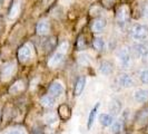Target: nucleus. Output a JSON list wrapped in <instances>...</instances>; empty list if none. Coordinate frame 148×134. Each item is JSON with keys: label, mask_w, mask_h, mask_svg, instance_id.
<instances>
[{"label": "nucleus", "mask_w": 148, "mask_h": 134, "mask_svg": "<svg viewBox=\"0 0 148 134\" xmlns=\"http://www.w3.org/2000/svg\"><path fill=\"white\" fill-rule=\"evenodd\" d=\"M132 36L137 41H144L148 37V26L144 23H137L132 30Z\"/></svg>", "instance_id": "f257e3e1"}, {"label": "nucleus", "mask_w": 148, "mask_h": 134, "mask_svg": "<svg viewBox=\"0 0 148 134\" xmlns=\"http://www.w3.org/2000/svg\"><path fill=\"white\" fill-rule=\"evenodd\" d=\"M117 25H118L120 28H124L127 25V22L129 21V10L126 6H123L118 9V12H117Z\"/></svg>", "instance_id": "f03ea898"}, {"label": "nucleus", "mask_w": 148, "mask_h": 134, "mask_svg": "<svg viewBox=\"0 0 148 134\" xmlns=\"http://www.w3.org/2000/svg\"><path fill=\"white\" fill-rule=\"evenodd\" d=\"M16 72V64L15 63H6L2 68H1V81L3 82H7L9 81L12 75L15 74Z\"/></svg>", "instance_id": "7ed1b4c3"}, {"label": "nucleus", "mask_w": 148, "mask_h": 134, "mask_svg": "<svg viewBox=\"0 0 148 134\" xmlns=\"http://www.w3.org/2000/svg\"><path fill=\"white\" fill-rule=\"evenodd\" d=\"M117 58H118L119 64L124 67H128L130 65V61H132V56L129 52L127 50L126 48H123L117 52Z\"/></svg>", "instance_id": "20e7f679"}, {"label": "nucleus", "mask_w": 148, "mask_h": 134, "mask_svg": "<svg viewBox=\"0 0 148 134\" xmlns=\"http://www.w3.org/2000/svg\"><path fill=\"white\" fill-rule=\"evenodd\" d=\"M18 58L21 63H27L31 58V49L28 45H23L18 50Z\"/></svg>", "instance_id": "39448f33"}, {"label": "nucleus", "mask_w": 148, "mask_h": 134, "mask_svg": "<svg viewBox=\"0 0 148 134\" xmlns=\"http://www.w3.org/2000/svg\"><path fill=\"white\" fill-rule=\"evenodd\" d=\"M134 52L136 54L137 57H141V58H148V45L147 44H139L134 45Z\"/></svg>", "instance_id": "423d86ee"}, {"label": "nucleus", "mask_w": 148, "mask_h": 134, "mask_svg": "<svg viewBox=\"0 0 148 134\" xmlns=\"http://www.w3.org/2000/svg\"><path fill=\"white\" fill-rule=\"evenodd\" d=\"M62 93H64V85L60 82L56 81V82H53L50 85V87H49V95H51L53 97H59Z\"/></svg>", "instance_id": "0eeeda50"}, {"label": "nucleus", "mask_w": 148, "mask_h": 134, "mask_svg": "<svg viewBox=\"0 0 148 134\" xmlns=\"http://www.w3.org/2000/svg\"><path fill=\"white\" fill-rule=\"evenodd\" d=\"M49 31H50V25H49L48 20L41 19L37 23V34L40 36H45V35H48Z\"/></svg>", "instance_id": "6e6552de"}, {"label": "nucleus", "mask_w": 148, "mask_h": 134, "mask_svg": "<svg viewBox=\"0 0 148 134\" xmlns=\"http://www.w3.org/2000/svg\"><path fill=\"white\" fill-rule=\"evenodd\" d=\"M64 58H65V54H64V52H57L53 56H52L51 58L49 59L48 65H49V67L55 68V67H57L59 64L62 63Z\"/></svg>", "instance_id": "1a4fd4ad"}, {"label": "nucleus", "mask_w": 148, "mask_h": 134, "mask_svg": "<svg viewBox=\"0 0 148 134\" xmlns=\"http://www.w3.org/2000/svg\"><path fill=\"white\" fill-rule=\"evenodd\" d=\"M119 84H120V86L128 88V87H132V86H134L135 82H134V78L130 76V75L121 74L120 76H119Z\"/></svg>", "instance_id": "9d476101"}, {"label": "nucleus", "mask_w": 148, "mask_h": 134, "mask_svg": "<svg viewBox=\"0 0 148 134\" xmlns=\"http://www.w3.org/2000/svg\"><path fill=\"white\" fill-rule=\"evenodd\" d=\"M134 98L138 103H145L148 101V90L147 89H137L134 94Z\"/></svg>", "instance_id": "9b49d317"}, {"label": "nucleus", "mask_w": 148, "mask_h": 134, "mask_svg": "<svg viewBox=\"0 0 148 134\" xmlns=\"http://www.w3.org/2000/svg\"><path fill=\"white\" fill-rule=\"evenodd\" d=\"M99 70H100V73L103 75L108 76V75H110L112 73V64L109 63V61H107V60H104L99 65Z\"/></svg>", "instance_id": "f8f14e48"}, {"label": "nucleus", "mask_w": 148, "mask_h": 134, "mask_svg": "<svg viewBox=\"0 0 148 134\" xmlns=\"http://www.w3.org/2000/svg\"><path fill=\"white\" fill-rule=\"evenodd\" d=\"M85 85H86V77L85 76H80L77 82H76V86H75V94L77 96H79L82 93V90L85 88Z\"/></svg>", "instance_id": "ddd939ff"}, {"label": "nucleus", "mask_w": 148, "mask_h": 134, "mask_svg": "<svg viewBox=\"0 0 148 134\" xmlns=\"http://www.w3.org/2000/svg\"><path fill=\"white\" fill-rule=\"evenodd\" d=\"M99 122L104 126H110L111 124H112V122H114V119H112V116H111L110 114L103 113V114L99 115Z\"/></svg>", "instance_id": "4468645a"}, {"label": "nucleus", "mask_w": 148, "mask_h": 134, "mask_svg": "<svg viewBox=\"0 0 148 134\" xmlns=\"http://www.w3.org/2000/svg\"><path fill=\"white\" fill-rule=\"evenodd\" d=\"M25 89V82L23 81H17V82L11 85V87L9 88V92L11 94H17V93H20Z\"/></svg>", "instance_id": "2eb2a0df"}, {"label": "nucleus", "mask_w": 148, "mask_h": 134, "mask_svg": "<svg viewBox=\"0 0 148 134\" xmlns=\"http://www.w3.org/2000/svg\"><path fill=\"white\" fill-rule=\"evenodd\" d=\"M106 25H107V22L105 19H97L92 25V30L95 32H101L106 28Z\"/></svg>", "instance_id": "dca6fc26"}, {"label": "nucleus", "mask_w": 148, "mask_h": 134, "mask_svg": "<svg viewBox=\"0 0 148 134\" xmlns=\"http://www.w3.org/2000/svg\"><path fill=\"white\" fill-rule=\"evenodd\" d=\"M20 9H21L20 2H19V1H16L15 3H14V6L10 9V11H9V18H10V19H15L16 17L19 15Z\"/></svg>", "instance_id": "f3484780"}, {"label": "nucleus", "mask_w": 148, "mask_h": 134, "mask_svg": "<svg viewBox=\"0 0 148 134\" xmlns=\"http://www.w3.org/2000/svg\"><path fill=\"white\" fill-rule=\"evenodd\" d=\"M121 110V104L118 99H112L109 104V111L111 112V114L117 115Z\"/></svg>", "instance_id": "a211bd4d"}, {"label": "nucleus", "mask_w": 148, "mask_h": 134, "mask_svg": "<svg viewBox=\"0 0 148 134\" xmlns=\"http://www.w3.org/2000/svg\"><path fill=\"white\" fill-rule=\"evenodd\" d=\"M40 103L45 107H52L55 105V97L51 95H46V96L41 97Z\"/></svg>", "instance_id": "6ab92c4d"}, {"label": "nucleus", "mask_w": 148, "mask_h": 134, "mask_svg": "<svg viewBox=\"0 0 148 134\" xmlns=\"http://www.w3.org/2000/svg\"><path fill=\"white\" fill-rule=\"evenodd\" d=\"M98 107H99V104H97L91 111L89 113V117H88V128H91L94 122H95V119H96L97 115V111H98Z\"/></svg>", "instance_id": "aec40b11"}, {"label": "nucleus", "mask_w": 148, "mask_h": 134, "mask_svg": "<svg viewBox=\"0 0 148 134\" xmlns=\"http://www.w3.org/2000/svg\"><path fill=\"white\" fill-rule=\"evenodd\" d=\"M121 130H123V122H121L120 119L112 122V124L110 125V131L112 133L118 134L121 132Z\"/></svg>", "instance_id": "412c9836"}, {"label": "nucleus", "mask_w": 148, "mask_h": 134, "mask_svg": "<svg viewBox=\"0 0 148 134\" xmlns=\"http://www.w3.org/2000/svg\"><path fill=\"white\" fill-rule=\"evenodd\" d=\"M92 45H94L95 49L98 50V52H101L105 48V41L101 38H95L94 41H92Z\"/></svg>", "instance_id": "4be33fe9"}, {"label": "nucleus", "mask_w": 148, "mask_h": 134, "mask_svg": "<svg viewBox=\"0 0 148 134\" xmlns=\"http://www.w3.org/2000/svg\"><path fill=\"white\" fill-rule=\"evenodd\" d=\"M45 121H46L48 124H53V123L57 122V116H56L55 114H52V113H49V114H47V115L45 116Z\"/></svg>", "instance_id": "5701e85b"}, {"label": "nucleus", "mask_w": 148, "mask_h": 134, "mask_svg": "<svg viewBox=\"0 0 148 134\" xmlns=\"http://www.w3.org/2000/svg\"><path fill=\"white\" fill-rule=\"evenodd\" d=\"M78 63L80 65H82V66H86V65L90 64V59L88 58V56H86V55H80L78 57Z\"/></svg>", "instance_id": "b1692460"}, {"label": "nucleus", "mask_w": 148, "mask_h": 134, "mask_svg": "<svg viewBox=\"0 0 148 134\" xmlns=\"http://www.w3.org/2000/svg\"><path fill=\"white\" fill-rule=\"evenodd\" d=\"M85 47H86V40H85L84 36L80 35L79 38H78V40H77V48H78L79 50H82Z\"/></svg>", "instance_id": "393cba45"}, {"label": "nucleus", "mask_w": 148, "mask_h": 134, "mask_svg": "<svg viewBox=\"0 0 148 134\" xmlns=\"http://www.w3.org/2000/svg\"><path fill=\"white\" fill-rule=\"evenodd\" d=\"M55 45H56V40H55V38L48 39V40L46 41V46H45V48H46L47 50H51L52 48L55 47Z\"/></svg>", "instance_id": "a878e982"}, {"label": "nucleus", "mask_w": 148, "mask_h": 134, "mask_svg": "<svg viewBox=\"0 0 148 134\" xmlns=\"http://www.w3.org/2000/svg\"><path fill=\"white\" fill-rule=\"evenodd\" d=\"M140 81L144 84H148V69H145L140 73Z\"/></svg>", "instance_id": "bb28decb"}, {"label": "nucleus", "mask_w": 148, "mask_h": 134, "mask_svg": "<svg viewBox=\"0 0 148 134\" xmlns=\"http://www.w3.org/2000/svg\"><path fill=\"white\" fill-rule=\"evenodd\" d=\"M5 134H25V133H23V131L20 130V128H12V130L7 131Z\"/></svg>", "instance_id": "cd10ccee"}, {"label": "nucleus", "mask_w": 148, "mask_h": 134, "mask_svg": "<svg viewBox=\"0 0 148 134\" xmlns=\"http://www.w3.org/2000/svg\"><path fill=\"white\" fill-rule=\"evenodd\" d=\"M68 49V44L67 43H62V44L60 45V47H59V52H66V50Z\"/></svg>", "instance_id": "c85d7f7f"}, {"label": "nucleus", "mask_w": 148, "mask_h": 134, "mask_svg": "<svg viewBox=\"0 0 148 134\" xmlns=\"http://www.w3.org/2000/svg\"><path fill=\"white\" fill-rule=\"evenodd\" d=\"M143 12H144V16H145V17H148V3L145 6L144 10H143Z\"/></svg>", "instance_id": "c756f323"}]
</instances>
